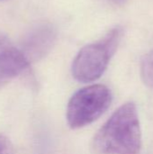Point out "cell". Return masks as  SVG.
I'll return each mask as SVG.
<instances>
[{
  "label": "cell",
  "mask_w": 153,
  "mask_h": 154,
  "mask_svg": "<svg viewBox=\"0 0 153 154\" xmlns=\"http://www.w3.org/2000/svg\"><path fill=\"white\" fill-rule=\"evenodd\" d=\"M56 37V30L51 24L40 23L26 33L20 50L30 63L39 60L52 49Z\"/></svg>",
  "instance_id": "277c9868"
},
{
  "label": "cell",
  "mask_w": 153,
  "mask_h": 154,
  "mask_svg": "<svg viewBox=\"0 0 153 154\" xmlns=\"http://www.w3.org/2000/svg\"><path fill=\"white\" fill-rule=\"evenodd\" d=\"M11 46H13V45L11 44L10 41L5 36L0 34V53L3 52L5 50H7Z\"/></svg>",
  "instance_id": "ba28073f"
},
{
  "label": "cell",
  "mask_w": 153,
  "mask_h": 154,
  "mask_svg": "<svg viewBox=\"0 0 153 154\" xmlns=\"http://www.w3.org/2000/svg\"><path fill=\"white\" fill-rule=\"evenodd\" d=\"M141 76L147 87L153 88V51L146 54L142 60Z\"/></svg>",
  "instance_id": "8992f818"
},
{
  "label": "cell",
  "mask_w": 153,
  "mask_h": 154,
  "mask_svg": "<svg viewBox=\"0 0 153 154\" xmlns=\"http://www.w3.org/2000/svg\"><path fill=\"white\" fill-rule=\"evenodd\" d=\"M112 2H114L115 4H117V5H124L127 0H111Z\"/></svg>",
  "instance_id": "9c48e42d"
},
{
  "label": "cell",
  "mask_w": 153,
  "mask_h": 154,
  "mask_svg": "<svg viewBox=\"0 0 153 154\" xmlns=\"http://www.w3.org/2000/svg\"><path fill=\"white\" fill-rule=\"evenodd\" d=\"M112 93L105 85L96 84L78 90L67 106V121L72 129L92 124L110 106Z\"/></svg>",
  "instance_id": "3957f363"
},
{
  "label": "cell",
  "mask_w": 153,
  "mask_h": 154,
  "mask_svg": "<svg viewBox=\"0 0 153 154\" xmlns=\"http://www.w3.org/2000/svg\"><path fill=\"white\" fill-rule=\"evenodd\" d=\"M30 62L22 51L11 46L0 53V88L25 72Z\"/></svg>",
  "instance_id": "5b68a950"
},
{
  "label": "cell",
  "mask_w": 153,
  "mask_h": 154,
  "mask_svg": "<svg viewBox=\"0 0 153 154\" xmlns=\"http://www.w3.org/2000/svg\"><path fill=\"white\" fill-rule=\"evenodd\" d=\"M123 35V29L115 27L103 40L83 47L72 63V75L79 82L87 83L98 79L107 69Z\"/></svg>",
  "instance_id": "7a4b0ae2"
},
{
  "label": "cell",
  "mask_w": 153,
  "mask_h": 154,
  "mask_svg": "<svg viewBox=\"0 0 153 154\" xmlns=\"http://www.w3.org/2000/svg\"><path fill=\"white\" fill-rule=\"evenodd\" d=\"M0 154H15L11 142L4 135H0Z\"/></svg>",
  "instance_id": "52a82bcc"
},
{
  "label": "cell",
  "mask_w": 153,
  "mask_h": 154,
  "mask_svg": "<svg viewBox=\"0 0 153 154\" xmlns=\"http://www.w3.org/2000/svg\"><path fill=\"white\" fill-rule=\"evenodd\" d=\"M92 148L98 154H139L142 130L134 103L115 110L95 135Z\"/></svg>",
  "instance_id": "6da1fadb"
}]
</instances>
